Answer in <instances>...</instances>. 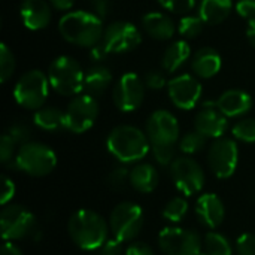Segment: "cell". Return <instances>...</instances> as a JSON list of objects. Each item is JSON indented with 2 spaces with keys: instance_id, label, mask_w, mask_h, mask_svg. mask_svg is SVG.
<instances>
[{
  "instance_id": "cell-1",
  "label": "cell",
  "mask_w": 255,
  "mask_h": 255,
  "mask_svg": "<svg viewBox=\"0 0 255 255\" xmlns=\"http://www.w3.org/2000/svg\"><path fill=\"white\" fill-rule=\"evenodd\" d=\"M60 34L72 45L93 48L103 37V19L94 12L73 10L63 15L58 21Z\"/></svg>"
},
{
  "instance_id": "cell-2",
  "label": "cell",
  "mask_w": 255,
  "mask_h": 255,
  "mask_svg": "<svg viewBox=\"0 0 255 255\" xmlns=\"http://www.w3.org/2000/svg\"><path fill=\"white\" fill-rule=\"evenodd\" d=\"M73 244L84 251H97L108 241V224L102 215L91 209L76 211L67 223Z\"/></svg>"
},
{
  "instance_id": "cell-3",
  "label": "cell",
  "mask_w": 255,
  "mask_h": 255,
  "mask_svg": "<svg viewBox=\"0 0 255 255\" xmlns=\"http://www.w3.org/2000/svg\"><path fill=\"white\" fill-rule=\"evenodd\" d=\"M106 148L114 158L121 163L140 161L151 149V142L146 133L134 126H118L115 127L108 139Z\"/></svg>"
},
{
  "instance_id": "cell-4",
  "label": "cell",
  "mask_w": 255,
  "mask_h": 255,
  "mask_svg": "<svg viewBox=\"0 0 255 255\" xmlns=\"http://www.w3.org/2000/svg\"><path fill=\"white\" fill-rule=\"evenodd\" d=\"M84 78L81 64L69 57L60 55L57 57L48 70V79L55 93L61 96H78L84 90Z\"/></svg>"
},
{
  "instance_id": "cell-5",
  "label": "cell",
  "mask_w": 255,
  "mask_h": 255,
  "mask_svg": "<svg viewBox=\"0 0 255 255\" xmlns=\"http://www.w3.org/2000/svg\"><path fill=\"white\" fill-rule=\"evenodd\" d=\"M55 166V152L48 145L40 142H27L21 145L15 155V167L34 178L49 175Z\"/></svg>"
},
{
  "instance_id": "cell-6",
  "label": "cell",
  "mask_w": 255,
  "mask_h": 255,
  "mask_svg": "<svg viewBox=\"0 0 255 255\" xmlns=\"http://www.w3.org/2000/svg\"><path fill=\"white\" fill-rule=\"evenodd\" d=\"M49 79L37 69L25 72L13 87V97L16 103L25 109L37 111L43 108L49 96Z\"/></svg>"
},
{
  "instance_id": "cell-7",
  "label": "cell",
  "mask_w": 255,
  "mask_h": 255,
  "mask_svg": "<svg viewBox=\"0 0 255 255\" xmlns=\"http://www.w3.org/2000/svg\"><path fill=\"white\" fill-rule=\"evenodd\" d=\"M109 227L114 238L120 242L133 241L143 227L142 208L133 202H121L111 212Z\"/></svg>"
},
{
  "instance_id": "cell-8",
  "label": "cell",
  "mask_w": 255,
  "mask_h": 255,
  "mask_svg": "<svg viewBox=\"0 0 255 255\" xmlns=\"http://www.w3.org/2000/svg\"><path fill=\"white\" fill-rule=\"evenodd\" d=\"M1 238L4 241H21L34 236L37 224L34 215L21 205H6L0 214Z\"/></svg>"
},
{
  "instance_id": "cell-9",
  "label": "cell",
  "mask_w": 255,
  "mask_h": 255,
  "mask_svg": "<svg viewBox=\"0 0 255 255\" xmlns=\"http://www.w3.org/2000/svg\"><path fill=\"white\" fill-rule=\"evenodd\" d=\"M158 245L164 255H200L203 242L194 230L166 227L158 235Z\"/></svg>"
},
{
  "instance_id": "cell-10",
  "label": "cell",
  "mask_w": 255,
  "mask_h": 255,
  "mask_svg": "<svg viewBox=\"0 0 255 255\" xmlns=\"http://www.w3.org/2000/svg\"><path fill=\"white\" fill-rule=\"evenodd\" d=\"M64 114H66V130L76 134L85 133L94 126L97 120L99 115L97 99L87 93L73 96Z\"/></svg>"
},
{
  "instance_id": "cell-11",
  "label": "cell",
  "mask_w": 255,
  "mask_h": 255,
  "mask_svg": "<svg viewBox=\"0 0 255 255\" xmlns=\"http://www.w3.org/2000/svg\"><path fill=\"white\" fill-rule=\"evenodd\" d=\"M142 42V34L136 25L127 21H115L109 24L100 40L108 54H124L136 49Z\"/></svg>"
},
{
  "instance_id": "cell-12",
  "label": "cell",
  "mask_w": 255,
  "mask_h": 255,
  "mask_svg": "<svg viewBox=\"0 0 255 255\" xmlns=\"http://www.w3.org/2000/svg\"><path fill=\"white\" fill-rule=\"evenodd\" d=\"M170 176L175 187L184 196H194L205 185L203 169L191 157L175 158V161L170 164Z\"/></svg>"
},
{
  "instance_id": "cell-13",
  "label": "cell",
  "mask_w": 255,
  "mask_h": 255,
  "mask_svg": "<svg viewBox=\"0 0 255 255\" xmlns=\"http://www.w3.org/2000/svg\"><path fill=\"white\" fill-rule=\"evenodd\" d=\"M239 149L233 139L220 137L211 145L208 152V163L214 175L220 179L230 178L238 167Z\"/></svg>"
},
{
  "instance_id": "cell-14",
  "label": "cell",
  "mask_w": 255,
  "mask_h": 255,
  "mask_svg": "<svg viewBox=\"0 0 255 255\" xmlns=\"http://www.w3.org/2000/svg\"><path fill=\"white\" fill-rule=\"evenodd\" d=\"M145 84L136 73H124L115 84L112 99L121 112L136 111L145 99Z\"/></svg>"
},
{
  "instance_id": "cell-15",
  "label": "cell",
  "mask_w": 255,
  "mask_h": 255,
  "mask_svg": "<svg viewBox=\"0 0 255 255\" xmlns=\"http://www.w3.org/2000/svg\"><path fill=\"white\" fill-rule=\"evenodd\" d=\"M167 93H169L172 103L176 108L182 111H190L196 108V105L199 103L203 88L196 76L184 73L169 81Z\"/></svg>"
},
{
  "instance_id": "cell-16",
  "label": "cell",
  "mask_w": 255,
  "mask_h": 255,
  "mask_svg": "<svg viewBox=\"0 0 255 255\" xmlns=\"http://www.w3.org/2000/svg\"><path fill=\"white\" fill-rule=\"evenodd\" d=\"M146 134L151 145H176L179 139V123L169 111H155L146 121Z\"/></svg>"
},
{
  "instance_id": "cell-17",
  "label": "cell",
  "mask_w": 255,
  "mask_h": 255,
  "mask_svg": "<svg viewBox=\"0 0 255 255\" xmlns=\"http://www.w3.org/2000/svg\"><path fill=\"white\" fill-rule=\"evenodd\" d=\"M227 117L217 108V102H205L194 118V128L208 139H220L227 131Z\"/></svg>"
},
{
  "instance_id": "cell-18",
  "label": "cell",
  "mask_w": 255,
  "mask_h": 255,
  "mask_svg": "<svg viewBox=\"0 0 255 255\" xmlns=\"http://www.w3.org/2000/svg\"><path fill=\"white\" fill-rule=\"evenodd\" d=\"M196 215L205 227L217 229L224 221L226 208L223 200L217 194L205 193L196 202Z\"/></svg>"
},
{
  "instance_id": "cell-19",
  "label": "cell",
  "mask_w": 255,
  "mask_h": 255,
  "mask_svg": "<svg viewBox=\"0 0 255 255\" xmlns=\"http://www.w3.org/2000/svg\"><path fill=\"white\" fill-rule=\"evenodd\" d=\"M19 16L28 30H42L51 22V3L46 0H24L19 7Z\"/></svg>"
},
{
  "instance_id": "cell-20",
  "label": "cell",
  "mask_w": 255,
  "mask_h": 255,
  "mask_svg": "<svg viewBox=\"0 0 255 255\" xmlns=\"http://www.w3.org/2000/svg\"><path fill=\"white\" fill-rule=\"evenodd\" d=\"M217 108L227 118L241 117L250 112V109L253 108V97L244 90H238V88L227 90L218 97Z\"/></svg>"
},
{
  "instance_id": "cell-21",
  "label": "cell",
  "mask_w": 255,
  "mask_h": 255,
  "mask_svg": "<svg viewBox=\"0 0 255 255\" xmlns=\"http://www.w3.org/2000/svg\"><path fill=\"white\" fill-rule=\"evenodd\" d=\"M221 66L223 60L220 52L209 46L199 49L191 60V69L194 75L202 79H209L215 76L221 70Z\"/></svg>"
},
{
  "instance_id": "cell-22",
  "label": "cell",
  "mask_w": 255,
  "mask_h": 255,
  "mask_svg": "<svg viewBox=\"0 0 255 255\" xmlns=\"http://www.w3.org/2000/svg\"><path fill=\"white\" fill-rule=\"evenodd\" d=\"M142 25L146 34L157 40H169L173 37L176 27L170 16L163 12H149L142 18Z\"/></svg>"
},
{
  "instance_id": "cell-23",
  "label": "cell",
  "mask_w": 255,
  "mask_h": 255,
  "mask_svg": "<svg viewBox=\"0 0 255 255\" xmlns=\"http://www.w3.org/2000/svg\"><path fill=\"white\" fill-rule=\"evenodd\" d=\"M160 176L157 169L149 163H139L130 172V184L131 187L143 194L152 193L158 185Z\"/></svg>"
},
{
  "instance_id": "cell-24",
  "label": "cell",
  "mask_w": 255,
  "mask_h": 255,
  "mask_svg": "<svg viewBox=\"0 0 255 255\" xmlns=\"http://www.w3.org/2000/svg\"><path fill=\"white\" fill-rule=\"evenodd\" d=\"M112 82V73L108 67L102 66V64H96L93 67H90L85 72V78H84V91L93 97H100Z\"/></svg>"
},
{
  "instance_id": "cell-25",
  "label": "cell",
  "mask_w": 255,
  "mask_h": 255,
  "mask_svg": "<svg viewBox=\"0 0 255 255\" xmlns=\"http://www.w3.org/2000/svg\"><path fill=\"white\" fill-rule=\"evenodd\" d=\"M232 9V0H202L199 6V15L205 21V24L217 25L229 18Z\"/></svg>"
},
{
  "instance_id": "cell-26",
  "label": "cell",
  "mask_w": 255,
  "mask_h": 255,
  "mask_svg": "<svg viewBox=\"0 0 255 255\" xmlns=\"http://www.w3.org/2000/svg\"><path fill=\"white\" fill-rule=\"evenodd\" d=\"M191 55V48L187 40H176L173 42L163 54L161 67L167 73H175L179 70Z\"/></svg>"
},
{
  "instance_id": "cell-27",
  "label": "cell",
  "mask_w": 255,
  "mask_h": 255,
  "mask_svg": "<svg viewBox=\"0 0 255 255\" xmlns=\"http://www.w3.org/2000/svg\"><path fill=\"white\" fill-rule=\"evenodd\" d=\"M34 124L45 131H57L66 128V114L54 106H43L34 112Z\"/></svg>"
},
{
  "instance_id": "cell-28",
  "label": "cell",
  "mask_w": 255,
  "mask_h": 255,
  "mask_svg": "<svg viewBox=\"0 0 255 255\" xmlns=\"http://www.w3.org/2000/svg\"><path fill=\"white\" fill-rule=\"evenodd\" d=\"M203 248L205 253L211 255H232L233 254V247L230 241L217 232H209L203 238Z\"/></svg>"
},
{
  "instance_id": "cell-29",
  "label": "cell",
  "mask_w": 255,
  "mask_h": 255,
  "mask_svg": "<svg viewBox=\"0 0 255 255\" xmlns=\"http://www.w3.org/2000/svg\"><path fill=\"white\" fill-rule=\"evenodd\" d=\"M188 212V202L185 197H173L167 202V205L163 209V218L176 224L181 223Z\"/></svg>"
},
{
  "instance_id": "cell-30",
  "label": "cell",
  "mask_w": 255,
  "mask_h": 255,
  "mask_svg": "<svg viewBox=\"0 0 255 255\" xmlns=\"http://www.w3.org/2000/svg\"><path fill=\"white\" fill-rule=\"evenodd\" d=\"M203 24H205V21L200 18V15H185L179 19L178 31L185 39H193L202 33Z\"/></svg>"
},
{
  "instance_id": "cell-31",
  "label": "cell",
  "mask_w": 255,
  "mask_h": 255,
  "mask_svg": "<svg viewBox=\"0 0 255 255\" xmlns=\"http://www.w3.org/2000/svg\"><path fill=\"white\" fill-rule=\"evenodd\" d=\"M206 140L208 137L203 136L202 133H199L197 130L194 131H190L187 133L181 142H179V148L184 154H188V155H193V154H197L200 152L205 146H206Z\"/></svg>"
},
{
  "instance_id": "cell-32",
  "label": "cell",
  "mask_w": 255,
  "mask_h": 255,
  "mask_svg": "<svg viewBox=\"0 0 255 255\" xmlns=\"http://www.w3.org/2000/svg\"><path fill=\"white\" fill-rule=\"evenodd\" d=\"M15 72V57L6 43L0 45V82L6 84Z\"/></svg>"
},
{
  "instance_id": "cell-33",
  "label": "cell",
  "mask_w": 255,
  "mask_h": 255,
  "mask_svg": "<svg viewBox=\"0 0 255 255\" xmlns=\"http://www.w3.org/2000/svg\"><path fill=\"white\" fill-rule=\"evenodd\" d=\"M233 136L245 143L255 142V118H244L233 127Z\"/></svg>"
},
{
  "instance_id": "cell-34",
  "label": "cell",
  "mask_w": 255,
  "mask_h": 255,
  "mask_svg": "<svg viewBox=\"0 0 255 255\" xmlns=\"http://www.w3.org/2000/svg\"><path fill=\"white\" fill-rule=\"evenodd\" d=\"M155 161L161 166H169L175 161V145H151Z\"/></svg>"
},
{
  "instance_id": "cell-35",
  "label": "cell",
  "mask_w": 255,
  "mask_h": 255,
  "mask_svg": "<svg viewBox=\"0 0 255 255\" xmlns=\"http://www.w3.org/2000/svg\"><path fill=\"white\" fill-rule=\"evenodd\" d=\"M6 133L19 146L27 143V142H30V137H31V130H30V127L25 123H13V124H10Z\"/></svg>"
},
{
  "instance_id": "cell-36",
  "label": "cell",
  "mask_w": 255,
  "mask_h": 255,
  "mask_svg": "<svg viewBox=\"0 0 255 255\" xmlns=\"http://www.w3.org/2000/svg\"><path fill=\"white\" fill-rule=\"evenodd\" d=\"M108 184L112 190H123L130 181V172L126 167H115L109 175H108Z\"/></svg>"
},
{
  "instance_id": "cell-37",
  "label": "cell",
  "mask_w": 255,
  "mask_h": 255,
  "mask_svg": "<svg viewBox=\"0 0 255 255\" xmlns=\"http://www.w3.org/2000/svg\"><path fill=\"white\" fill-rule=\"evenodd\" d=\"M236 254L238 255H255V235L244 233L236 239Z\"/></svg>"
},
{
  "instance_id": "cell-38",
  "label": "cell",
  "mask_w": 255,
  "mask_h": 255,
  "mask_svg": "<svg viewBox=\"0 0 255 255\" xmlns=\"http://www.w3.org/2000/svg\"><path fill=\"white\" fill-rule=\"evenodd\" d=\"M15 140L7 133H4L0 139V160L3 164H7L12 158H15Z\"/></svg>"
},
{
  "instance_id": "cell-39",
  "label": "cell",
  "mask_w": 255,
  "mask_h": 255,
  "mask_svg": "<svg viewBox=\"0 0 255 255\" xmlns=\"http://www.w3.org/2000/svg\"><path fill=\"white\" fill-rule=\"evenodd\" d=\"M158 3L164 9L170 12H176V13L190 12L196 6V0H158Z\"/></svg>"
},
{
  "instance_id": "cell-40",
  "label": "cell",
  "mask_w": 255,
  "mask_h": 255,
  "mask_svg": "<svg viewBox=\"0 0 255 255\" xmlns=\"http://www.w3.org/2000/svg\"><path fill=\"white\" fill-rule=\"evenodd\" d=\"M143 82L151 90H161L163 87H166V76L161 70H149L146 72Z\"/></svg>"
},
{
  "instance_id": "cell-41",
  "label": "cell",
  "mask_w": 255,
  "mask_h": 255,
  "mask_svg": "<svg viewBox=\"0 0 255 255\" xmlns=\"http://www.w3.org/2000/svg\"><path fill=\"white\" fill-rule=\"evenodd\" d=\"M90 4L100 19H106L112 10V0H90Z\"/></svg>"
},
{
  "instance_id": "cell-42",
  "label": "cell",
  "mask_w": 255,
  "mask_h": 255,
  "mask_svg": "<svg viewBox=\"0 0 255 255\" xmlns=\"http://www.w3.org/2000/svg\"><path fill=\"white\" fill-rule=\"evenodd\" d=\"M97 255H123V242L118 239H108L99 250Z\"/></svg>"
},
{
  "instance_id": "cell-43",
  "label": "cell",
  "mask_w": 255,
  "mask_h": 255,
  "mask_svg": "<svg viewBox=\"0 0 255 255\" xmlns=\"http://www.w3.org/2000/svg\"><path fill=\"white\" fill-rule=\"evenodd\" d=\"M13 196H15V184L12 182V179H9L6 175H3L1 176V197H0V203L3 206H6L7 202H10Z\"/></svg>"
},
{
  "instance_id": "cell-44",
  "label": "cell",
  "mask_w": 255,
  "mask_h": 255,
  "mask_svg": "<svg viewBox=\"0 0 255 255\" xmlns=\"http://www.w3.org/2000/svg\"><path fill=\"white\" fill-rule=\"evenodd\" d=\"M236 12L245 19H255V0H239L236 3Z\"/></svg>"
},
{
  "instance_id": "cell-45",
  "label": "cell",
  "mask_w": 255,
  "mask_h": 255,
  "mask_svg": "<svg viewBox=\"0 0 255 255\" xmlns=\"http://www.w3.org/2000/svg\"><path fill=\"white\" fill-rule=\"evenodd\" d=\"M126 255H155V253L145 242H131L126 248Z\"/></svg>"
},
{
  "instance_id": "cell-46",
  "label": "cell",
  "mask_w": 255,
  "mask_h": 255,
  "mask_svg": "<svg viewBox=\"0 0 255 255\" xmlns=\"http://www.w3.org/2000/svg\"><path fill=\"white\" fill-rule=\"evenodd\" d=\"M1 255H24L22 253V250L18 247V245H15L12 241H6L3 245H1Z\"/></svg>"
},
{
  "instance_id": "cell-47",
  "label": "cell",
  "mask_w": 255,
  "mask_h": 255,
  "mask_svg": "<svg viewBox=\"0 0 255 255\" xmlns=\"http://www.w3.org/2000/svg\"><path fill=\"white\" fill-rule=\"evenodd\" d=\"M48 1L57 10H70L76 0H48Z\"/></svg>"
},
{
  "instance_id": "cell-48",
  "label": "cell",
  "mask_w": 255,
  "mask_h": 255,
  "mask_svg": "<svg viewBox=\"0 0 255 255\" xmlns=\"http://www.w3.org/2000/svg\"><path fill=\"white\" fill-rule=\"evenodd\" d=\"M105 55H108V52L105 51L102 43H97L93 48H90V57H91L93 61H100V60H103Z\"/></svg>"
},
{
  "instance_id": "cell-49",
  "label": "cell",
  "mask_w": 255,
  "mask_h": 255,
  "mask_svg": "<svg viewBox=\"0 0 255 255\" xmlns=\"http://www.w3.org/2000/svg\"><path fill=\"white\" fill-rule=\"evenodd\" d=\"M247 37L250 40V43L255 46V19H250L248 25H247Z\"/></svg>"
},
{
  "instance_id": "cell-50",
  "label": "cell",
  "mask_w": 255,
  "mask_h": 255,
  "mask_svg": "<svg viewBox=\"0 0 255 255\" xmlns=\"http://www.w3.org/2000/svg\"><path fill=\"white\" fill-rule=\"evenodd\" d=\"M200 255H211V254H206V253H205V254H200Z\"/></svg>"
}]
</instances>
